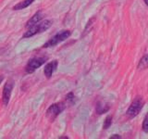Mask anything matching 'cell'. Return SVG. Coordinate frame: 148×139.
<instances>
[{"label": "cell", "mask_w": 148, "mask_h": 139, "mask_svg": "<svg viewBox=\"0 0 148 139\" xmlns=\"http://www.w3.org/2000/svg\"><path fill=\"white\" fill-rule=\"evenodd\" d=\"M52 25V21H49V20H45L43 21H40L38 23H36L34 26L30 27L28 29L27 32H25V34H23V38H28V37H32L35 34H38L43 32L45 31H46L47 29L51 27Z\"/></svg>", "instance_id": "1"}, {"label": "cell", "mask_w": 148, "mask_h": 139, "mask_svg": "<svg viewBox=\"0 0 148 139\" xmlns=\"http://www.w3.org/2000/svg\"><path fill=\"white\" fill-rule=\"evenodd\" d=\"M71 34V32L69 30H64L59 32L58 34H57L56 35H54L52 38L49 39L46 43L43 45L44 48H47V47H51V46H55L58 45L59 43L65 41L66 39H68Z\"/></svg>", "instance_id": "2"}, {"label": "cell", "mask_w": 148, "mask_h": 139, "mask_svg": "<svg viewBox=\"0 0 148 139\" xmlns=\"http://www.w3.org/2000/svg\"><path fill=\"white\" fill-rule=\"evenodd\" d=\"M143 107V98L141 96L136 97V98L132 101V103L131 104V106L129 107L126 111V115L128 119H133L134 117H136V116L140 113Z\"/></svg>", "instance_id": "3"}, {"label": "cell", "mask_w": 148, "mask_h": 139, "mask_svg": "<svg viewBox=\"0 0 148 139\" xmlns=\"http://www.w3.org/2000/svg\"><path fill=\"white\" fill-rule=\"evenodd\" d=\"M66 108L64 102H59V103L52 104L46 110V117L49 119L50 122H53L58 116Z\"/></svg>", "instance_id": "4"}, {"label": "cell", "mask_w": 148, "mask_h": 139, "mask_svg": "<svg viewBox=\"0 0 148 139\" xmlns=\"http://www.w3.org/2000/svg\"><path fill=\"white\" fill-rule=\"evenodd\" d=\"M48 59L47 57H37V58H34L29 60V62L27 63L26 67H25V71L27 73H32L34 72L39 67H41L44 63L46 62V60Z\"/></svg>", "instance_id": "5"}, {"label": "cell", "mask_w": 148, "mask_h": 139, "mask_svg": "<svg viewBox=\"0 0 148 139\" xmlns=\"http://www.w3.org/2000/svg\"><path fill=\"white\" fill-rule=\"evenodd\" d=\"M14 86V82L13 80H8L6 83H5L4 88H3V94H2V104L4 106H7L9 102L11 96V92L13 90Z\"/></svg>", "instance_id": "6"}, {"label": "cell", "mask_w": 148, "mask_h": 139, "mask_svg": "<svg viewBox=\"0 0 148 139\" xmlns=\"http://www.w3.org/2000/svg\"><path fill=\"white\" fill-rule=\"evenodd\" d=\"M58 60H54V61L52 62H49L46 64V66L45 67V70H44V72H45V75L46 78H51V76H52L53 72L57 70L58 68Z\"/></svg>", "instance_id": "7"}, {"label": "cell", "mask_w": 148, "mask_h": 139, "mask_svg": "<svg viewBox=\"0 0 148 139\" xmlns=\"http://www.w3.org/2000/svg\"><path fill=\"white\" fill-rule=\"evenodd\" d=\"M43 18H44V15H43V13H42V11H37V12L34 14V15L32 16V17L30 19V20L26 22L25 27L29 29L30 27L34 26V24H36V23L40 22L42 20H43Z\"/></svg>", "instance_id": "8"}, {"label": "cell", "mask_w": 148, "mask_h": 139, "mask_svg": "<svg viewBox=\"0 0 148 139\" xmlns=\"http://www.w3.org/2000/svg\"><path fill=\"white\" fill-rule=\"evenodd\" d=\"M109 106L108 104L104 103L103 101H98L96 103V106H95V109H96V112L98 114H104L106 112H108L109 110Z\"/></svg>", "instance_id": "9"}, {"label": "cell", "mask_w": 148, "mask_h": 139, "mask_svg": "<svg viewBox=\"0 0 148 139\" xmlns=\"http://www.w3.org/2000/svg\"><path fill=\"white\" fill-rule=\"evenodd\" d=\"M34 2V0H23L22 2L15 5V6L13 7V9H14V10H20V9H23V8H25L27 7H29L30 5H32Z\"/></svg>", "instance_id": "10"}, {"label": "cell", "mask_w": 148, "mask_h": 139, "mask_svg": "<svg viewBox=\"0 0 148 139\" xmlns=\"http://www.w3.org/2000/svg\"><path fill=\"white\" fill-rule=\"evenodd\" d=\"M138 69H140V70L148 69V54L145 55L140 59V61H139V64H138Z\"/></svg>", "instance_id": "11"}, {"label": "cell", "mask_w": 148, "mask_h": 139, "mask_svg": "<svg viewBox=\"0 0 148 139\" xmlns=\"http://www.w3.org/2000/svg\"><path fill=\"white\" fill-rule=\"evenodd\" d=\"M111 123H112V116L109 115V116H108V117H106V120H105L104 125H103V128H104V129H108V128H109V127H110V125H111Z\"/></svg>", "instance_id": "12"}, {"label": "cell", "mask_w": 148, "mask_h": 139, "mask_svg": "<svg viewBox=\"0 0 148 139\" xmlns=\"http://www.w3.org/2000/svg\"><path fill=\"white\" fill-rule=\"evenodd\" d=\"M74 100H75V96H74V94L72 92L69 93V94L66 96V101L69 104H74Z\"/></svg>", "instance_id": "13"}, {"label": "cell", "mask_w": 148, "mask_h": 139, "mask_svg": "<svg viewBox=\"0 0 148 139\" xmlns=\"http://www.w3.org/2000/svg\"><path fill=\"white\" fill-rule=\"evenodd\" d=\"M143 131L145 133H148V113L145 115V120L143 122Z\"/></svg>", "instance_id": "14"}, {"label": "cell", "mask_w": 148, "mask_h": 139, "mask_svg": "<svg viewBox=\"0 0 148 139\" xmlns=\"http://www.w3.org/2000/svg\"><path fill=\"white\" fill-rule=\"evenodd\" d=\"M115 138H118V139H119V138H121L119 136H118V134H115V136H111L110 137V139H115Z\"/></svg>", "instance_id": "15"}, {"label": "cell", "mask_w": 148, "mask_h": 139, "mask_svg": "<svg viewBox=\"0 0 148 139\" xmlns=\"http://www.w3.org/2000/svg\"><path fill=\"white\" fill-rule=\"evenodd\" d=\"M3 79H4V77H3V76H0V83H1V82L3 81Z\"/></svg>", "instance_id": "16"}, {"label": "cell", "mask_w": 148, "mask_h": 139, "mask_svg": "<svg viewBox=\"0 0 148 139\" xmlns=\"http://www.w3.org/2000/svg\"><path fill=\"white\" fill-rule=\"evenodd\" d=\"M143 1H145V3L147 5V6H148V0H143Z\"/></svg>", "instance_id": "17"}]
</instances>
